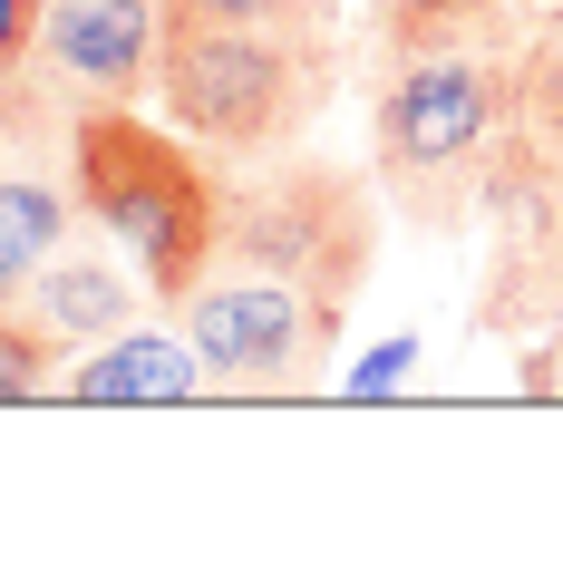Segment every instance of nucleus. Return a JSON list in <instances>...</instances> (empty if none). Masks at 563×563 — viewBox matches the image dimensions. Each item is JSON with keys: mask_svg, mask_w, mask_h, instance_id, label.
<instances>
[{"mask_svg": "<svg viewBox=\"0 0 563 563\" xmlns=\"http://www.w3.org/2000/svg\"><path fill=\"white\" fill-rule=\"evenodd\" d=\"M534 10L515 0H379L369 156L418 224H486V175L525 88Z\"/></svg>", "mask_w": 563, "mask_h": 563, "instance_id": "obj_1", "label": "nucleus"}, {"mask_svg": "<svg viewBox=\"0 0 563 563\" xmlns=\"http://www.w3.org/2000/svg\"><path fill=\"white\" fill-rule=\"evenodd\" d=\"M58 156H68L78 214L108 233L117 253L146 273V291L175 311L205 282L214 224H224V175L205 166V146L185 126H156V117H136L126 98H108V108L68 117V146Z\"/></svg>", "mask_w": 563, "mask_h": 563, "instance_id": "obj_2", "label": "nucleus"}, {"mask_svg": "<svg viewBox=\"0 0 563 563\" xmlns=\"http://www.w3.org/2000/svg\"><path fill=\"white\" fill-rule=\"evenodd\" d=\"M340 49L311 30H243V20H195L166 0V49H156V98L205 156H291L301 126L331 108Z\"/></svg>", "mask_w": 563, "mask_h": 563, "instance_id": "obj_3", "label": "nucleus"}, {"mask_svg": "<svg viewBox=\"0 0 563 563\" xmlns=\"http://www.w3.org/2000/svg\"><path fill=\"white\" fill-rule=\"evenodd\" d=\"M486 233L496 273L476 291V331L525 340L563 321V10H534L525 88H515L506 146L486 175Z\"/></svg>", "mask_w": 563, "mask_h": 563, "instance_id": "obj_4", "label": "nucleus"}, {"mask_svg": "<svg viewBox=\"0 0 563 563\" xmlns=\"http://www.w3.org/2000/svg\"><path fill=\"white\" fill-rule=\"evenodd\" d=\"M379 253V195L331 156H253V175H224V224H214V273L282 282L350 321L360 282Z\"/></svg>", "mask_w": 563, "mask_h": 563, "instance_id": "obj_5", "label": "nucleus"}, {"mask_svg": "<svg viewBox=\"0 0 563 563\" xmlns=\"http://www.w3.org/2000/svg\"><path fill=\"white\" fill-rule=\"evenodd\" d=\"M175 331L195 340V360H205V389H233V398H291L321 379V360H331L340 321L321 301H301V291H282V282H253V273H214L175 301Z\"/></svg>", "mask_w": 563, "mask_h": 563, "instance_id": "obj_6", "label": "nucleus"}, {"mask_svg": "<svg viewBox=\"0 0 563 563\" xmlns=\"http://www.w3.org/2000/svg\"><path fill=\"white\" fill-rule=\"evenodd\" d=\"M156 49H166V0H49L40 98L58 117L136 98V88H156Z\"/></svg>", "mask_w": 563, "mask_h": 563, "instance_id": "obj_7", "label": "nucleus"}, {"mask_svg": "<svg viewBox=\"0 0 563 563\" xmlns=\"http://www.w3.org/2000/svg\"><path fill=\"white\" fill-rule=\"evenodd\" d=\"M195 389H205V360L185 331H117L78 369H58V398H78V408H175Z\"/></svg>", "mask_w": 563, "mask_h": 563, "instance_id": "obj_8", "label": "nucleus"}, {"mask_svg": "<svg viewBox=\"0 0 563 563\" xmlns=\"http://www.w3.org/2000/svg\"><path fill=\"white\" fill-rule=\"evenodd\" d=\"M20 301H30V311H40V331H58L68 350H98V340L136 331V291L108 273V253H98V243H58Z\"/></svg>", "mask_w": 563, "mask_h": 563, "instance_id": "obj_9", "label": "nucleus"}, {"mask_svg": "<svg viewBox=\"0 0 563 563\" xmlns=\"http://www.w3.org/2000/svg\"><path fill=\"white\" fill-rule=\"evenodd\" d=\"M68 214H78V195H68V175H40L30 156H0V311L40 282L58 243H68Z\"/></svg>", "mask_w": 563, "mask_h": 563, "instance_id": "obj_10", "label": "nucleus"}, {"mask_svg": "<svg viewBox=\"0 0 563 563\" xmlns=\"http://www.w3.org/2000/svg\"><path fill=\"white\" fill-rule=\"evenodd\" d=\"M40 20L49 0H0V156L68 146V117L40 98Z\"/></svg>", "mask_w": 563, "mask_h": 563, "instance_id": "obj_11", "label": "nucleus"}, {"mask_svg": "<svg viewBox=\"0 0 563 563\" xmlns=\"http://www.w3.org/2000/svg\"><path fill=\"white\" fill-rule=\"evenodd\" d=\"M58 350H68V340L40 331V311H30V301H10V311H0V408L49 398V389H58Z\"/></svg>", "mask_w": 563, "mask_h": 563, "instance_id": "obj_12", "label": "nucleus"}, {"mask_svg": "<svg viewBox=\"0 0 563 563\" xmlns=\"http://www.w3.org/2000/svg\"><path fill=\"white\" fill-rule=\"evenodd\" d=\"M195 20H243V30H311L331 40V0H175Z\"/></svg>", "mask_w": 563, "mask_h": 563, "instance_id": "obj_13", "label": "nucleus"}, {"mask_svg": "<svg viewBox=\"0 0 563 563\" xmlns=\"http://www.w3.org/2000/svg\"><path fill=\"white\" fill-rule=\"evenodd\" d=\"M515 10H563V0H515Z\"/></svg>", "mask_w": 563, "mask_h": 563, "instance_id": "obj_14", "label": "nucleus"}]
</instances>
